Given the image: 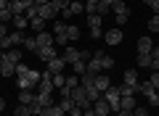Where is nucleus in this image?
Masks as SVG:
<instances>
[{"instance_id": "nucleus-16", "label": "nucleus", "mask_w": 159, "mask_h": 116, "mask_svg": "<svg viewBox=\"0 0 159 116\" xmlns=\"http://www.w3.org/2000/svg\"><path fill=\"white\" fill-rule=\"evenodd\" d=\"M96 77L98 74H90V71L80 74V84H82V87H93V84H96Z\"/></svg>"}, {"instance_id": "nucleus-53", "label": "nucleus", "mask_w": 159, "mask_h": 116, "mask_svg": "<svg viewBox=\"0 0 159 116\" xmlns=\"http://www.w3.org/2000/svg\"><path fill=\"white\" fill-rule=\"evenodd\" d=\"M8 6H11L8 0H0V11H3V8H8Z\"/></svg>"}, {"instance_id": "nucleus-57", "label": "nucleus", "mask_w": 159, "mask_h": 116, "mask_svg": "<svg viewBox=\"0 0 159 116\" xmlns=\"http://www.w3.org/2000/svg\"><path fill=\"white\" fill-rule=\"evenodd\" d=\"M29 116H37V114H29Z\"/></svg>"}, {"instance_id": "nucleus-40", "label": "nucleus", "mask_w": 159, "mask_h": 116, "mask_svg": "<svg viewBox=\"0 0 159 116\" xmlns=\"http://www.w3.org/2000/svg\"><path fill=\"white\" fill-rule=\"evenodd\" d=\"M27 71H29V66H27L24 61H19V63H16V77H24Z\"/></svg>"}, {"instance_id": "nucleus-13", "label": "nucleus", "mask_w": 159, "mask_h": 116, "mask_svg": "<svg viewBox=\"0 0 159 116\" xmlns=\"http://www.w3.org/2000/svg\"><path fill=\"white\" fill-rule=\"evenodd\" d=\"M93 111H96V116H109V114H111V108H109V103L103 98L93 103Z\"/></svg>"}, {"instance_id": "nucleus-10", "label": "nucleus", "mask_w": 159, "mask_h": 116, "mask_svg": "<svg viewBox=\"0 0 159 116\" xmlns=\"http://www.w3.org/2000/svg\"><path fill=\"white\" fill-rule=\"evenodd\" d=\"M66 66H69V63L64 61V58H58V55H56V58L48 63V71H53V74H64V69H66Z\"/></svg>"}, {"instance_id": "nucleus-41", "label": "nucleus", "mask_w": 159, "mask_h": 116, "mask_svg": "<svg viewBox=\"0 0 159 116\" xmlns=\"http://www.w3.org/2000/svg\"><path fill=\"white\" fill-rule=\"evenodd\" d=\"M51 3H53V6L58 8V13H61L64 8H69V3H72V0H51Z\"/></svg>"}, {"instance_id": "nucleus-36", "label": "nucleus", "mask_w": 159, "mask_h": 116, "mask_svg": "<svg viewBox=\"0 0 159 116\" xmlns=\"http://www.w3.org/2000/svg\"><path fill=\"white\" fill-rule=\"evenodd\" d=\"M72 69H74V74L80 77V74H85V71H88V63H85V61H77V63H72Z\"/></svg>"}, {"instance_id": "nucleus-47", "label": "nucleus", "mask_w": 159, "mask_h": 116, "mask_svg": "<svg viewBox=\"0 0 159 116\" xmlns=\"http://www.w3.org/2000/svg\"><path fill=\"white\" fill-rule=\"evenodd\" d=\"M80 61L88 63V61H90V53H88V50H80Z\"/></svg>"}, {"instance_id": "nucleus-12", "label": "nucleus", "mask_w": 159, "mask_h": 116, "mask_svg": "<svg viewBox=\"0 0 159 116\" xmlns=\"http://www.w3.org/2000/svg\"><path fill=\"white\" fill-rule=\"evenodd\" d=\"M13 74H16V66L6 58H0V77H13Z\"/></svg>"}, {"instance_id": "nucleus-29", "label": "nucleus", "mask_w": 159, "mask_h": 116, "mask_svg": "<svg viewBox=\"0 0 159 116\" xmlns=\"http://www.w3.org/2000/svg\"><path fill=\"white\" fill-rule=\"evenodd\" d=\"M24 16H27L29 21H32V19H40V6H29L27 11H24Z\"/></svg>"}, {"instance_id": "nucleus-37", "label": "nucleus", "mask_w": 159, "mask_h": 116, "mask_svg": "<svg viewBox=\"0 0 159 116\" xmlns=\"http://www.w3.org/2000/svg\"><path fill=\"white\" fill-rule=\"evenodd\" d=\"M58 105H61V108H64V111L69 114V111L74 108V100H72V98H61V100H58Z\"/></svg>"}, {"instance_id": "nucleus-34", "label": "nucleus", "mask_w": 159, "mask_h": 116, "mask_svg": "<svg viewBox=\"0 0 159 116\" xmlns=\"http://www.w3.org/2000/svg\"><path fill=\"white\" fill-rule=\"evenodd\" d=\"M101 21H103V16H98V13H90L88 16V27H101Z\"/></svg>"}, {"instance_id": "nucleus-56", "label": "nucleus", "mask_w": 159, "mask_h": 116, "mask_svg": "<svg viewBox=\"0 0 159 116\" xmlns=\"http://www.w3.org/2000/svg\"><path fill=\"white\" fill-rule=\"evenodd\" d=\"M101 3H106V6H114V0H101Z\"/></svg>"}, {"instance_id": "nucleus-15", "label": "nucleus", "mask_w": 159, "mask_h": 116, "mask_svg": "<svg viewBox=\"0 0 159 116\" xmlns=\"http://www.w3.org/2000/svg\"><path fill=\"white\" fill-rule=\"evenodd\" d=\"M151 50H154L151 37H138V53H151Z\"/></svg>"}, {"instance_id": "nucleus-32", "label": "nucleus", "mask_w": 159, "mask_h": 116, "mask_svg": "<svg viewBox=\"0 0 159 116\" xmlns=\"http://www.w3.org/2000/svg\"><path fill=\"white\" fill-rule=\"evenodd\" d=\"M8 21H13V13H11V8H3L0 11V24H8Z\"/></svg>"}, {"instance_id": "nucleus-25", "label": "nucleus", "mask_w": 159, "mask_h": 116, "mask_svg": "<svg viewBox=\"0 0 159 116\" xmlns=\"http://www.w3.org/2000/svg\"><path fill=\"white\" fill-rule=\"evenodd\" d=\"M138 66L141 69H151V55L148 53H138Z\"/></svg>"}, {"instance_id": "nucleus-8", "label": "nucleus", "mask_w": 159, "mask_h": 116, "mask_svg": "<svg viewBox=\"0 0 159 116\" xmlns=\"http://www.w3.org/2000/svg\"><path fill=\"white\" fill-rule=\"evenodd\" d=\"M0 58H6V61H11L13 66H16L24 55H21V50H19V48H11V50H6V53H0Z\"/></svg>"}, {"instance_id": "nucleus-49", "label": "nucleus", "mask_w": 159, "mask_h": 116, "mask_svg": "<svg viewBox=\"0 0 159 116\" xmlns=\"http://www.w3.org/2000/svg\"><path fill=\"white\" fill-rule=\"evenodd\" d=\"M148 55H151V61H154V58H159V45H154V50H151Z\"/></svg>"}, {"instance_id": "nucleus-2", "label": "nucleus", "mask_w": 159, "mask_h": 116, "mask_svg": "<svg viewBox=\"0 0 159 116\" xmlns=\"http://www.w3.org/2000/svg\"><path fill=\"white\" fill-rule=\"evenodd\" d=\"M72 100H74V105H80L82 111H85V108H93V103L88 100V92H85L82 84H77V87L72 90Z\"/></svg>"}, {"instance_id": "nucleus-5", "label": "nucleus", "mask_w": 159, "mask_h": 116, "mask_svg": "<svg viewBox=\"0 0 159 116\" xmlns=\"http://www.w3.org/2000/svg\"><path fill=\"white\" fill-rule=\"evenodd\" d=\"M56 55H58V53H56V45H51V48H40V50H37V58H40V61H45V63H51Z\"/></svg>"}, {"instance_id": "nucleus-33", "label": "nucleus", "mask_w": 159, "mask_h": 116, "mask_svg": "<svg viewBox=\"0 0 159 116\" xmlns=\"http://www.w3.org/2000/svg\"><path fill=\"white\" fill-rule=\"evenodd\" d=\"M0 48H3V53L13 48V40H11V34H6V37H0Z\"/></svg>"}, {"instance_id": "nucleus-21", "label": "nucleus", "mask_w": 159, "mask_h": 116, "mask_svg": "<svg viewBox=\"0 0 159 116\" xmlns=\"http://www.w3.org/2000/svg\"><path fill=\"white\" fill-rule=\"evenodd\" d=\"M130 95H138V92H135V87L122 82V84H119V98H130Z\"/></svg>"}, {"instance_id": "nucleus-45", "label": "nucleus", "mask_w": 159, "mask_h": 116, "mask_svg": "<svg viewBox=\"0 0 159 116\" xmlns=\"http://www.w3.org/2000/svg\"><path fill=\"white\" fill-rule=\"evenodd\" d=\"M51 111H53V116H66V111H64L61 105H56V103H53V108H51Z\"/></svg>"}, {"instance_id": "nucleus-51", "label": "nucleus", "mask_w": 159, "mask_h": 116, "mask_svg": "<svg viewBox=\"0 0 159 116\" xmlns=\"http://www.w3.org/2000/svg\"><path fill=\"white\" fill-rule=\"evenodd\" d=\"M8 34V29H6V24H0V37H6Z\"/></svg>"}, {"instance_id": "nucleus-50", "label": "nucleus", "mask_w": 159, "mask_h": 116, "mask_svg": "<svg viewBox=\"0 0 159 116\" xmlns=\"http://www.w3.org/2000/svg\"><path fill=\"white\" fill-rule=\"evenodd\" d=\"M82 116H96V111H93V108H85V111H82Z\"/></svg>"}, {"instance_id": "nucleus-30", "label": "nucleus", "mask_w": 159, "mask_h": 116, "mask_svg": "<svg viewBox=\"0 0 159 116\" xmlns=\"http://www.w3.org/2000/svg\"><path fill=\"white\" fill-rule=\"evenodd\" d=\"M24 48H27V50H32V53H37V40H34V37H24Z\"/></svg>"}, {"instance_id": "nucleus-35", "label": "nucleus", "mask_w": 159, "mask_h": 116, "mask_svg": "<svg viewBox=\"0 0 159 116\" xmlns=\"http://www.w3.org/2000/svg\"><path fill=\"white\" fill-rule=\"evenodd\" d=\"M64 84H66V77H64V74H53V87L61 90Z\"/></svg>"}, {"instance_id": "nucleus-27", "label": "nucleus", "mask_w": 159, "mask_h": 116, "mask_svg": "<svg viewBox=\"0 0 159 116\" xmlns=\"http://www.w3.org/2000/svg\"><path fill=\"white\" fill-rule=\"evenodd\" d=\"M85 92H88V100H90V103H96V100H101V92L96 90V84H93V87H85Z\"/></svg>"}, {"instance_id": "nucleus-11", "label": "nucleus", "mask_w": 159, "mask_h": 116, "mask_svg": "<svg viewBox=\"0 0 159 116\" xmlns=\"http://www.w3.org/2000/svg\"><path fill=\"white\" fill-rule=\"evenodd\" d=\"M34 40H37V50L40 48H51V45H53V34L51 32H37Z\"/></svg>"}, {"instance_id": "nucleus-4", "label": "nucleus", "mask_w": 159, "mask_h": 116, "mask_svg": "<svg viewBox=\"0 0 159 116\" xmlns=\"http://www.w3.org/2000/svg\"><path fill=\"white\" fill-rule=\"evenodd\" d=\"M29 6H34L32 0H13V3H11V6H8V8H11V13H13V16H21V13L27 11Z\"/></svg>"}, {"instance_id": "nucleus-14", "label": "nucleus", "mask_w": 159, "mask_h": 116, "mask_svg": "<svg viewBox=\"0 0 159 116\" xmlns=\"http://www.w3.org/2000/svg\"><path fill=\"white\" fill-rule=\"evenodd\" d=\"M66 63H77L80 61V50L77 48H64V55H61Z\"/></svg>"}, {"instance_id": "nucleus-55", "label": "nucleus", "mask_w": 159, "mask_h": 116, "mask_svg": "<svg viewBox=\"0 0 159 116\" xmlns=\"http://www.w3.org/2000/svg\"><path fill=\"white\" fill-rule=\"evenodd\" d=\"M3 111H6V100L0 98V114H3Z\"/></svg>"}, {"instance_id": "nucleus-19", "label": "nucleus", "mask_w": 159, "mask_h": 116, "mask_svg": "<svg viewBox=\"0 0 159 116\" xmlns=\"http://www.w3.org/2000/svg\"><path fill=\"white\" fill-rule=\"evenodd\" d=\"M119 105H122V111H133L135 108V95H130V98H119Z\"/></svg>"}, {"instance_id": "nucleus-42", "label": "nucleus", "mask_w": 159, "mask_h": 116, "mask_svg": "<svg viewBox=\"0 0 159 116\" xmlns=\"http://www.w3.org/2000/svg\"><path fill=\"white\" fill-rule=\"evenodd\" d=\"M148 82H151V87H154V90L159 92V71H154L151 77H148Z\"/></svg>"}, {"instance_id": "nucleus-48", "label": "nucleus", "mask_w": 159, "mask_h": 116, "mask_svg": "<svg viewBox=\"0 0 159 116\" xmlns=\"http://www.w3.org/2000/svg\"><path fill=\"white\" fill-rule=\"evenodd\" d=\"M69 116H82V108H80V105H74V108L69 111Z\"/></svg>"}, {"instance_id": "nucleus-9", "label": "nucleus", "mask_w": 159, "mask_h": 116, "mask_svg": "<svg viewBox=\"0 0 159 116\" xmlns=\"http://www.w3.org/2000/svg\"><path fill=\"white\" fill-rule=\"evenodd\" d=\"M19 103H21V105H32L34 103V100H37V95H34L32 92V90H19Z\"/></svg>"}, {"instance_id": "nucleus-24", "label": "nucleus", "mask_w": 159, "mask_h": 116, "mask_svg": "<svg viewBox=\"0 0 159 116\" xmlns=\"http://www.w3.org/2000/svg\"><path fill=\"white\" fill-rule=\"evenodd\" d=\"M29 27H32L34 32H45L48 21H45V19H32V21H29Z\"/></svg>"}, {"instance_id": "nucleus-31", "label": "nucleus", "mask_w": 159, "mask_h": 116, "mask_svg": "<svg viewBox=\"0 0 159 116\" xmlns=\"http://www.w3.org/2000/svg\"><path fill=\"white\" fill-rule=\"evenodd\" d=\"M77 37H80V27L69 24V27H66V40H77Z\"/></svg>"}, {"instance_id": "nucleus-39", "label": "nucleus", "mask_w": 159, "mask_h": 116, "mask_svg": "<svg viewBox=\"0 0 159 116\" xmlns=\"http://www.w3.org/2000/svg\"><path fill=\"white\" fill-rule=\"evenodd\" d=\"M146 100H148V105H159V92H157V90H151V92L146 95Z\"/></svg>"}, {"instance_id": "nucleus-43", "label": "nucleus", "mask_w": 159, "mask_h": 116, "mask_svg": "<svg viewBox=\"0 0 159 116\" xmlns=\"http://www.w3.org/2000/svg\"><path fill=\"white\" fill-rule=\"evenodd\" d=\"M148 32H159V16H154L151 21H148Z\"/></svg>"}, {"instance_id": "nucleus-58", "label": "nucleus", "mask_w": 159, "mask_h": 116, "mask_svg": "<svg viewBox=\"0 0 159 116\" xmlns=\"http://www.w3.org/2000/svg\"><path fill=\"white\" fill-rule=\"evenodd\" d=\"M0 116H3V114H0Z\"/></svg>"}, {"instance_id": "nucleus-46", "label": "nucleus", "mask_w": 159, "mask_h": 116, "mask_svg": "<svg viewBox=\"0 0 159 116\" xmlns=\"http://www.w3.org/2000/svg\"><path fill=\"white\" fill-rule=\"evenodd\" d=\"M90 37L93 40H101V27H90Z\"/></svg>"}, {"instance_id": "nucleus-52", "label": "nucleus", "mask_w": 159, "mask_h": 116, "mask_svg": "<svg viewBox=\"0 0 159 116\" xmlns=\"http://www.w3.org/2000/svg\"><path fill=\"white\" fill-rule=\"evenodd\" d=\"M34 6H45V3H51V0H32Z\"/></svg>"}, {"instance_id": "nucleus-17", "label": "nucleus", "mask_w": 159, "mask_h": 116, "mask_svg": "<svg viewBox=\"0 0 159 116\" xmlns=\"http://www.w3.org/2000/svg\"><path fill=\"white\" fill-rule=\"evenodd\" d=\"M122 82H125V84H133V87H135V84H138V71H135V69H127L125 77H122Z\"/></svg>"}, {"instance_id": "nucleus-54", "label": "nucleus", "mask_w": 159, "mask_h": 116, "mask_svg": "<svg viewBox=\"0 0 159 116\" xmlns=\"http://www.w3.org/2000/svg\"><path fill=\"white\" fill-rule=\"evenodd\" d=\"M117 116H133V111H119Z\"/></svg>"}, {"instance_id": "nucleus-1", "label": "nucleus", "mask_w": 159, "mask_h": 116, "mask_svg": "<svg viewBox=\"0 0 159 116\" xmlns=\"http://www.w3.org/2000/svg\"><path fill=\"white\" fill-rule=\"evenodd\" d=\"M40 74L43 71H34V69H29L24 77H16V82H19V90H32V87H37V82H40Z\"/></svg>"}, {"instance_id": "nucleus-3", "label": "nucleus", "mask_w": 159, "mask_h": 116, "mask_svg": "<svg viewBox=\"0 0 159 116\" xmlns=\"http://www.w3.org/2000/svg\"><path fill=\"white\" fill-rule=\"evenodd\" d=\"M111 13L117 16V24H125V21H127V16H130V8H127V3H122V0H114Z\"/></svg>"}, {"instance_id": "nucleus-6", "label": "nucleus", "mask_w": 159, "mask_h": 116, "mask_svg": "<svg viewBox=\"0 0 159 116\" xmlns=\"http://www.w3.org/2000/svg\"><path fill=\"white\" fill-rule=\"evenodd\" d=\"M58 16V8L53 6V3H45V6H40V19H56Z\"/></svg>"}, {"instance_id": "nucleus-7", "label": "nucleus", "mask_w": 159, "mask_h": 116, "mask_svg": "<svg viewBox=\"0 0 159 116\" xmlns=\"http://www.w3.org/2000/svg\"><path fill=\"white\" fill-rule=\"evenodd\" d=\"M103 40H106V45H119V42H122V32H119V27L109 29V32L103 34Z\"/></svg>"}, {"instance_id": "nucleus-22", "label": "nucleus", "mask_w": 159, "mask_h": 116, "mask_svg": "<svg viewBox=\"0 0 159 116\" xmlns=\"http://www.w3.org/2000/svg\"><path fill=\"white\" fill-rule=\"evenodd\" d=\"M34 103H37L40 108H48V105H53V95H40L37 92V100H34Z\"/></svg>"}, {"instance_id": "nucleus-26", "label": "nucleus", "mask_w": 159, "mask_h": 116, "mask_svg": "<svg viewBox=\"0 0 159 116\" xmlns=\"http://www.w3.org/2000/svg\"><path fill=\"white\" fill-rule=\"evenodd\" d=\"M88 71H90V74H101V61H98L96 55L88 61Z\"/></svg>"}, {"instance_id": "nucleus-38", "label": "nucleus", "mask_w": 159, "mask_h": 116, "mask_svg": "<svg viewBox=\"0 0 159 116\" xmlns=\"http://www.w3.org/2000/svg\"><path fill=\"white\" fill-rule=\"evenodd\" d=\"M11 40H13V45H21V42H24V32H21V29L11 32Z\"/></svg>"}, {"instance_id": "nucleus-28", "label": "nucleus", "mask_w": 159, "mask_h": 116, "mask_svg": "<svg viewBox=\"0 0 159 116\" xmlns=\"http://www.w3.org/2000/svg\"><path fill=\"white\" fill-rule=\"evenodd\" d=\"M27 24H29L27 16H13V27H16V29H21V32H24V29H27Z\"/></svg>"}, {"instance_id": "nucleus-23", "label": "nucleus", "mask_w": 159, "mask_h": 116, "mask_svg": "<svg viewBox=\"0 0 159 116\" xmlns=\"http://www.w3.org/2000/svg\"><path fill=\"white\" fill-rule=\"evenodd\" d=\"M29 114H34L32 105H21V103H16V108H13V116H29Z\"/></svg>"}, {"instance_id": "nucleus-18", "label": "nucleus", "mask_w": 159, "mask_h": 116, "mask_svg": "<svg viewBox=\"0 0 159 116\" xmlns=\"http://www.w3.org/2000/svg\"><path fill=\"white\" fill-rule=\"evenodd\" d=\"M96 58L101 61V69H111L114 66V58H111V55H106V53H96Z\"/></svg>"}, {"instance_id": "nucleus-20", "label": "nucleus", "mask_w": 159, "mask_h": 116, "mask_svg": "<svg viewBox=\"0 0 159 116\" xmlns=\"http://www.w3.org/2000/svg\"><path fill=\"white\" fill-rule=\"evenodd\" d=\"M109 87H111L109 77H101V74H98V77H96V90H98V92H103V90H109Z\"/></svg>"}, {"instance_id": "nucleus-44", "label": "nucleus", "mask_w": 159, "mask_h": 116, "mask_svg": "<svg viewBox=\"0 0 159 116\" xmlns=\"http://www.w3.org/2000/svg\"><path fill=\"white\" fill-rule=\"evenodd\" d=\"M133 116H148V111L143 108V105H135V108H133Z\"/></svg>"}]
</instances>
